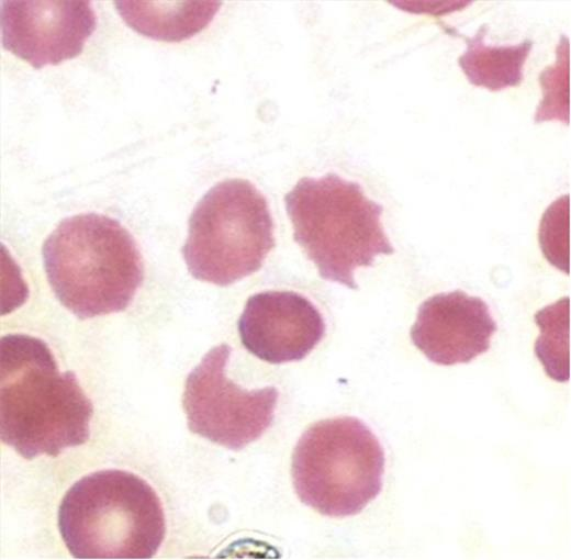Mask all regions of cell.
<instances>
[{"instance_id":"cell-8","label":"cell","mask_w":571,"mask_h":560,"mask_svg":"<svg viewBox=\"0 0 571 560\" xmlns=\"http://www.w3.org/2000/svg\"><path fill=\"white\" fill-rule=\"evenodd\" d=\"M96 25L89 0L1 1L2 47L35 69L80 55Z\"/></svg>"},{"instance_id":"cell-11","label":"cell","mask_w":571,"mask_h":560,"mask_svg":"<svg viewBox=\"0 0 571 560\" xmlns=\"http://www.w3.org/2000/svg\"><path fill=\"white\" fill-rule=\"evenodd\" d=\"M221 4V1H114L131 29L165 42H180L195 35L213 20Z\"/></svg>"},{"instance_id":"cell-13","label":"cell","mask_w":571,"mask_h":560,"mask_svg":"<svg viewBox=\"0 0 571 560\" xmlns=\"http://www.w3.org/2000/svg\"><path fill=\"white\" fill-rule=\"evenodd\" d=\"M540 335L535 354L546 373L553 380L567 382L570 378V299L547 305L535 314Z\"/></svg>"},{"instance_id":"cell-12","label":"cell","mask_w":571,"mask_h":560,"mask_svg":"<svg viewBox=\"0 0 571 560\" xmlns=\"http://www.w3.org/2000/svg\"><path fill=\"white\" fill-rule=\"evenodd\" d=\"M489 26L482 24L472 37L460 34L467 48L458 64L469 82L491 91L518 87L524 78V65L533 48L529 38L516 45L492 46L484 42Z\"/></svg>"},{"instance_id":"cell-9","label":"cell","mask_w":571,"mask_h":560,"mask_svg":"<svg viewBox=\"0 0 571 560\" xmlns=\"http://www.w3.org/2000/svg\"><path fill=\"white\" fill-rule=\"evenodd\" d=\"M243 346L269 363L300 361L323 339L317 307L294 291H264L248 298L237 322Z\"/></svg>"},{"instance_id":"cell-14","label":"cell","mask_w":571,"mask_h":560,"mask_svg":"<svg viewBox=\"0 0 571 560\" xmlns=\"http://www.w3.org/2000/svg\"><path fill=\"white\" fill-rule=\"evenodd\" d=\"M556 63L545 68L539 75L542 100L537 107L534 121L558 120L569 125L570 122V44L562 34L557 45Z\"/></svg>"},{"instance_id":"cell-2","label":"cell","mask_w":571,"mask_h":560,"mask_svg":"<svg viewBox=\"0 0 571 560\" xmlns=\"http://www.w3.org/2000/svg\"><path fill=\"white\" fill-rule=\"evenodd\" d=\"M42 254L56 298L82 320L125 310L143 282V260L133 236L103 214L61 220Z\"/></svg>"},{"instance_id":"cell-1","label":"cell","mask_w":571,"mask_h":560,"mask_svg":"<svg viewBox=\"0 0 571 560\" xmlns=\"http://www.w3.org/2000/svg\"><path fill=\"white\" fill-rule=\"evenodd\" d=\"M93 407L47 344L25 334L0 341V438L25 459L55 457L90 437Z\"/></svg>"},{"instance_id":"cell-7","label":"cell","mask_w":571,"mask_h":560,"mask_svg":"<svg viewBox=\"0 0 571 560\" xmlns=\"http://www.w3.org/2000/svg\"><path fill=\"white\" fill-rule=\"evenodd\" d=\"M232 348H211L188 374L182 406L189 429L231 450L257 440L271 425L279 392L244 390L226 376Z\"/></svg>"},{"instance_id":"cell-3","label":"cell","mask_w":571,"mask_h":560,"mask_svg":"<svg viewBox=\"0 0 571 560\" xmlns=\"http://www.w3.org/2000/svg\"><path fill=\"white\" fill-rule=\"evenodd\" d=\"M58 529L76 559H150L160 548L165 514L155 490L117 469L90 473L64 495Z\"/></svg>"},{"instance_id":"cell-6","label":"cell","mask_w":571,"mask_h":560,"mask_svg":"<svg viewBox=\"0 0 571 560\" xmlns=\"http://www.w3.org/2000/svg\"><path fill=\"white\" fill-rule=\"evenodd\" d=\"M273 229L266 197L246 179H226L195 204L181 253L193 278L226 287L261 268Z\"/></svg>"},{"instance_id":"cell-15","label":"cell","mask_w":571,"mask_h":560,"mask_svg":"<svg viewBox=\"0 0 571 560\" xmlns=\"http://www.w3.org/2000/svg\"><path fill=\"white\" fill-rule=\"evenodd\" d=\"M570 195L564 194L546 210L539 225V244L547 260L569 273Z\"/></svg>"},{"instance_id":"cell-5","label":"cell","mask_w":571,"mask_h":560,"mask_svg":"<svg viewBox=\"0 0 571 560\" xmlns=\"http://www.w3.org/2000/svg\"><path fill=\"white\" fill-rule=\"evenodd\" d=\"M384 451L369 426L354 416L311 425L291 462L299 499L317 513L347 517L360 513L382 489Z\"/></svg>"},{"instance_id":"cell-10","label":"cell","mask_w":571,"mask_h":560,"mask_svg":"<svg viewBox=\"0 0 571 560\" xmlns=\"http://www.w3.org/2000/svg\"><path fill=\"white\" fill-rule=\"evenodd\" d=\"M496 329L490 307L481 298L455 290L425 300L410 335L428 360L452 366L486 352Z\"/></svg>"},{"instance_id":"cell-4","label":"cell","mask_w":571,"mask_h":560,"mask_svg":"<svg viewBox=\"0 0 571 560\" xmlns=\"http://www.w3.org/2000/svg\"><path fill=\"white\" fill-rule=\"evenodd\" d=\"M284 204L294 240L324 280L357 290L355 270L394 253L381 224L383 206L358 182L334 172L304 177L284 195Z\"/></svg>"}]
</instances>
